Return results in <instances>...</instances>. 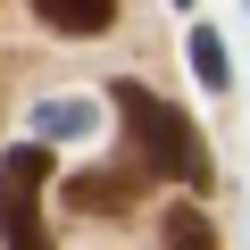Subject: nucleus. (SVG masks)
<instances>
[{
  "label": "nucleus",
  "mask_w": 250,
  "mask_h": 250,
  "mask_svg": "<svg viewBox=\"0 0 250 250\" xmlns=\"http://www.w3.org/2000/svg\"><path fill=\"white\" fill-rule=\"evenodd\" d=\"M108 100H117V117H125V150H134V167L142 175H167V184H184V192H208V142H200V125L175 108V100H159L142 75H117L108 83Z\"/></svg>",
  "instance_id": "nucleus-1"
},
{
  "label": "nucleus",
  "mask_w": 250,
  "mask_h": 250,
  "mask_svg": "<svg viewBox=\"0 0 250 250\" xmlns=\"http://www.w3.org/2000/svg\"><path fill=\"white\" fill-rule=\"evenodd\" d=\"M50 150L42 142H17L0 159V242L9 250H50V217H42V184H50Z\"/></svg>",
  "instance_id": "nucleus-2"
},
{
  "label": "nucleus",
  "mask_w": 250,
  "mask_h": 250,
  "mask_svg": "<svg viewBox=\"0 0 250 250\" xmlns=\"http://www.w3.org/2000/svg\"><path fill=\"white\" fill-rule=\"evenodd\" d=\"M34 17H42L50 34L92 42V34H108V25H117V0H34Z\"/></svg>",
  "instance_id": "nucleus-3"
},
{
  "label": "nucleus",
  "mask_w": 250,
  "mask_h": 250,
  "mask_svg": "<svg viewBox=\"0 0 250 250\" xmlns=\"http://www.w3.org/2000/svg\"><path fill=\"white\" fill-rule=\"evenodd\" d=\"M159 250H217V225H208V208H200V200H175V208H159Z\"/></svg>",
  "instance_id": "nucleus-4"
},
{
  "label": "nucleus",
  "mask_w": 250,
  "mask_h": 250,
  "mask_svg": "<svg viewBox=\"0 0 250 250\" xmlns=\"http://www.w3.org/2000/svg\"><path fill=\"white\" fill-rule=\"evenodd\" d=\"M134 192H142L134 175H75L67 184V200L75 208H100V217H134Z\"/></svg>",
  "instance_id": "nucleus-5"
},
{
  "label": "nucleus",
  "mask_w": 250,
  "mask_h": 250,
  "mask_svg": "<svg viewBox=\"0 0 250 250\" xmlns=\"http://www.w3.org/2000/svg\"><path fill=\"white\" fill-rule=\"evenodd\" d=\"M192 75H200L208 92H225V83H233V50H225V34H217V25H192Z\"/></svg>",
  "instance_id": "nucleus-6"
},
{
  "label": "nucleus",
  "mask_w": 250,
  "mask_h": 250,
  "mask_svg": "<svg viewBox=\"0 0 250 250\" xmlns=\"http://www.w3.org/2000/svg\"><path fill=\"white\" fill-rule=\"evenodd\" d=\"M34 134H42V142H59V134H92V108H83V100H42V108H34Z\"/></svg>",
  "instance_id": "nucleus-7"
},
{
  "label": "nucleus",
  "mask_w": 250,
  "mask_h": 250,
  "mask_svg": "<svg viewBox=\"0 0 250 250\" xmlns=\"http://www.w3.org/2000/svg\"><path fill=\"white\" fill-rule=\"evenodd\" d=\"M175 9H192V0H175Z\"/></svg>",
  "instance_id": "nucleus-8"
}]
</instances>
